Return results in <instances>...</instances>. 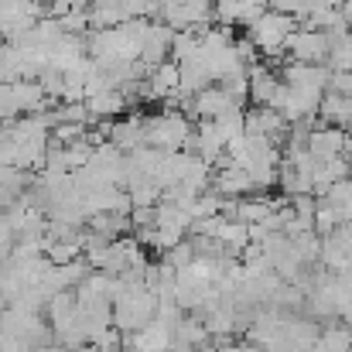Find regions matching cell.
<instances>
[{
	"label": "cell",
	"instance_id": "16",
	"mask_svg": "<svg viewBox=\"0 0 352 352\" xmlns=\"http://www.w3.org/2000/svg\"><path fill=\"white\" fill-rule=\"evenodd\" d=\"M216 123V130H219V137L226 140V147L239 140L243 133H246V113H243V107H233V110H226V113H219V117L212 120Z\"/></svg>",
	"mask_w": 352,
	"mask_h": 352
},
{
	"label": "cell",
	"instance_id": "13",
	"mask_svg": "<svg viewBox=\"0 0 352 352\" xmlns=\"http://www.w3.org/2000/svg\"><path fill=\"white\" fill-rule=\"evenodd\" d=\"M318 117H322V123H332V126L352 130V96L325 93V96H322V107H318Z\"/></svg>",
	"mask_w": 352,
	"mask_h": 352
},
{
	"label": "cell",
	"instance_id": "24",
	"mask_svg": "<svg viewBox=\"0 0 352 352\" xmlns=\"http://www.w3.org/2000/svg\"><path fill=\"white\" fill-rule=\"evenodd\" d=\"M332 3H336V7H342V3H349V0H332Z\"/></svg>",
	"mask_w": 352,
	"mask_h": 352
},
{
	"label": "cell",
	"instance_id": "4",
	"mask_svg": "<svg viewBox=\"0 0 352 352\" xmlns=\"http://www.w3.org/2000/svg\"><path fill=\"white\" fill-rule=\"evenodd\" d=\"M171 41H175V31H171L161 17H157V21H147V28H144V45H140V62H144L147 69L168 62V58H171Z\"/></svg>",
	"mask_w": 352,
	"mask_h": 352
},
{
	"label": "cell",
	"instance_id": "3",
	"mask_svg": "<svg viewBox=\"0 0 352 352\" xmlns=\"http://www.w3.org/2000/svg\"><path fill=\"white\" fill-rule=\"evenodd\" d=\"M329 48H332V38L318 28H298L291 38H287V58L294 62H311V65H325L329 62Z\"/></svg>",
	"mask_w": 352,
	"mask_h": 352
},
{
	"label": "cell",
	"instance_id": "21",
	"mask_svg": "<svg viewBox=\"0 0 352 352\" xmlns=\"http://www.w3.org/2000/svg\"><path fill=\"white\" fill-rule=\"evenodd\" d=\"M270 10H280V14H294L298 17V0H270Z\"/></svg>",
	"mask_w": 352,
	"mask_h": 352
},
{
	"label": "cell",
	"instance_id": "20",
	"mask_svg": "<svg viewBox=\"0 0 352 352\" xmlns=\"http://www.w3.org/2000/svg\"><path fill=\"white\" fill-rule=\"evenodd\" d=\"M329 93L352 96V69L349 72H332V76H329Z\"/></svg>",
	"mask_w": 352,
	"mask_h": 352
},
{
	"label": "cell",
	"instance_id": "14",
	"mask_svg": "<svg viewBox=\"0 0 352 352\" xmlns=\"http://www.w3.org/2000/svg\"><path fill=\"white\" fill-rule=\"evenodd\" d=\"M315 352H352V329L346 322L322 329V336L315 342Z\"/></svg>",
	"mask_w": 352,
	"mask_h": 352
},
{
	"label": "cell",
	"instance_id": "18",
	"mask_svg": "<svg viewBox=\"0 0 352 352\" xmlns=\"http://www.w3.org/2000/svg\"><path fill=\"white\" fill-rule=\"evenodd\" d=\"M93 0H48V17H65L76 10H89Z\"/></svg>",
	"mask_w": 352,
	"mask_h": 352
},
{
	"label": "cell",
	"instance_id": "15",
	"mask_svg": "<svg viewBox=\"0 0 352 352\" xmlns=\"http://www.w3.org/2000/svg\"><path fill=\"white\" fill-rule=\"evenodd\" d=\"M332 38V34H329ZM329 69L332 72H349L352 69V28L332 38V48H329Z\"/></svg>",
	"mask_w": 352,
	"mask_h": 352
},
{
	"label": "cell",
	"instance_id": "22",
	"mask_svg": "<svg viewBox=\"0 0 352 352\" xmlns=\"http://www.w3.org/2000/svg\"><path fill=\"white\" fill-rule=\"evenodd\" d=\"M342 157L352 164V130H349V137H346V154H342Z\"/></svg>",
	"mask_w": 352,
	"mask_h": 352
},
{
	"label": "cell",
	"instance_id": "17",
	"mask_svg": "<svg viewBox=\"0 0 352 352\" xmlns=\"http://www.w3.org/2000/svg\"><path fill=\"white\" fill-rule=\"evenodd\" d=\"M199 48H202V38H199L195 31H175V41H171V58H175V62L195 58Z\"/></svg>",
	"mask_w": 352,
	"mask_h": 352
},
{
	"label": "cell",
	"instance_id": "10",
	"mask_svg": "<svg viewBox=\"0 0 352 352\" xmlns=\"http://www.w3.org/2000/svg\"><path fill=\"white\" fill-rule=\"evenodd\" d=\"M280 76L270 72L267 65H250V103L253 107H270L277 96Z\"/></svg>",
	"mask_w": 352,
	"mask_h": 352
},
{
	"label": "cell",
	"instance_id": "7",
	"mask_svg": "<svg viewBox=\"0 0 352 352\" xmlns=\"http://www.w3.org/2000/svg\"><path fill=\"white\" fill-rule=\"evenodd\" d=\"M110 140L117 144L123 154H133L137 147H144V144H147V117H144V113L126 110L123 117L113 120V126H110Z\"/></svg>",
	"mask_w": 352,
	"mask_h": 352
},
{
	"label": "cell",
	"instance_id": "12",
	"mask_svg": "<svg viewBox=\"0 0 352 352\" xmlns=\"http://www.w3.org/2000/svg\"><path fill=\"white\" fill-rule=\"evenodd\" d=\"M178 69H182V93H188V96H199L202 89H209L216 82L202 55H195L188 62H178Z\"/></svg>",
	"mask_w": 352,
	"mask_h": 352
},
{
	"label": "cell",
	"instance_id": "1",
	"mask_svg": "<svg viewBox=\"0 0 352 352\" xmlns=\"http://www.w3.org/2000/svg\"><path fill=\"white\" fill-rule=\"evenodd\" d=\"M298 31V17L294 14H280V10H267L253 28H246L250 41L256 45V52L267 62H277L287 55V38Z\"/></svg>",
	"mask_w": 352,
	"mask_h": 352
},
{
	"label": "cell",
	"instance_id": "23",
	"mask_svg": "<svg viewBox=\"0 0 352 352\" xmlns=\"http://www.w3.org/2000/svg\"><path fill=\"white\" fill-rule=\"evenodd\" d=\"M339 318H342V322H346V325H349V329H352V305H349V308H346V311H342V315H339Z\"/></svg>",
	"mask_w": 352,
	"mask_h": 352
},
{
	"label": "cell",
	"instance_id": "9",
	"mask_svg": "<svg viewBox=\"0 0 352 352\" xmlns=\"http://www.w3.org/2000/svg\"><path fill=\"white\" fill-rule=\"evenodd\" d=\"M233 107H239V103H236L219 82H212L209 89H202V93L195 96V120H216L219 113H226V110H233Z\"/></svg>",
	"mask_w": 352,
	"mask_h": 352
},
{
	"label": "cell",
	"instance_id": "2",
	"mask_svg": "<svg viewBox=\"0 0 352 352\" xmlns=\"http://www.w3.org/2000/svg\"><path fill=\"white\" fill-rule=\"evenodd\" d=\"M195 126H192V117L182 113V110H161L154 117H147V144L151 147H161V151H182L188 147Z\"/></svg>",
	"mask_w": 352,
	"mask_h": 352
},
{
	"label": "cell",
	"instance_id": "19",
	"mask_svg": "<svg viewBox=\"0 0 352 352\" xmlns=\"http://www.w3.org/2000/svg\"><path fill=\"white\" fill-rule=\"evenodd\" d=\"M233 45H236V55L243 58V65H246V69H250V65H256V55H260V52H256V45L250 41V34H246V38H236Z\"/></svg>",
	"mask_w": 352,
	"mask_h": 352
},
{
	"label": "cell",
	"instance_id": "11",
	"mask_svg": "<svg viewBox=\"0 0 352 352\" xmlns=\"http://www.w3.org/2000/svg\"><path fill=\"white\" fill-rule=\"evenodd\" d=\"M352 175V164L346 157H336V161H322L318 168H315V188H311V195L315 199H325L329 195V188L332 185H339V182H346Z\"/></svg>",
	"mask_w": 352,
	"mask_h": 352
},
{
	"label": "cell",
	"instance_id": "6",
	"mask_svg": "<svg viewBox=\"0 0 352 352\" xmlns=\"http://www.w3.org/2000/svg\"><path fill=\"white\" fill-rule=\"evenodd\" d=\"M346 137H349V130L332 126V123L311 126V133H308V151H311V157H315L318 164H322V161H336V157L346 154Z\"/></svg>",
	"mask_w": 352,
	"mask_h": 352
},
{
	"label": "cell",
	"instance_id": "5",
	"mask_svg": "<svg viewBox=\"0 0 352 352\" xmlns=\"http://www.w3.org/2000/svg\"><path fill=\"white\" fill-rule=\"evenodd\" d=\"M178 89H182V69H178L175 58H168V62H161V65H154L147 72V79H144V103L147 100H164L168 103Z\"/></svg>",
	"mask_w": 352,
	"mask_h": 352
},
{
	"label": "cell",
	"instance_id": "8",
	"mask_svg": "<svg viewBox=\"0 0 352 352\" xmlns=\"http://www.w3.org/2000/svg\"><path fill=\"white\" fill-rule=\"evenodd\" d=\"M86 107H89V117H93V123H96V120L123 117V113L130 110V100H126V93H123V89H103V93L89 96V100H86Z\"/></svg>",
	"mask_w": 352,
	"mask_h": 352
}]
</instances>
